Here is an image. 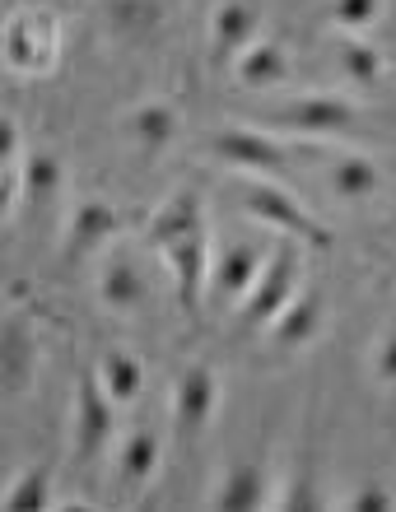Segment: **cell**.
Segmentation results:
<instances>
[{
  "label": "cell",
  "instance_id": "obj_1",
  "mask_svg": "<svg viewBox=\"0 0 396 512\" xmlns=\"http://www.w3.org/2000/svg\"><path fill=\"white\" fill-rule=\"evenodd\" d=\"M145 233H150V243L159 247V256H164L168 270H173L182 312L196 322V312H201V294H205V284H210V266H215V256H210V229H205L201 191H196V187H178L150 215Z\"/></svg>",
  "mask_w": 396,
  "mask_h": 512
},
{
  "label": "cell",
  "instance_id": "obj_2",
  "mask_svg": "<svg viewBox=\"0 0 396 512\" xmlns=\"http://www.w3.org/2000/svg\"><path fill=\"white\" fill-rule=\"evenodd\" d=\"M299 289H303V247H299V238H285V233H280L271 256H266V266H261L257 284H252L247 298L238 303V326L252 331V336L266 331V326L299 298Z\"/></svg>",
  "mask_w": 396,
  "mask_h": 512
},
{
  "label": "cell",
  "instance_id": "obj_3",
  "mask_svg": "<svg viewBox=\"0 0 396 512\" xmlns=\"http://www.w3.org/2000/svg\"><path fill=\"white\" fill-rule=\"evenodd\" d=\"M61 56V24L52 10H19L5 24V66L10 75L38 80L47 70H56Z\"/></svg>",
  "mask_w": 396,
  "mask_h": 512
},
{
  "label": "cell",
  "instance_id": "obj_4",
  "mask_svg": "<svg viewBox=\"0 0 396 512\" xmlns=\"http://www.w3.org/2000/svg\"><path fill=\"white\" fill-rule=\"evenodd\" d=\"M243 210L266 229L285 233V238H299L308 247H331V229L313 210H303L285 187H271V182H247L243 187Z\"/></svg>",
  "mask_w": 396,
  "mask_h": 512
},
{
  "label": "cell",
  "instance_id": "obj_5",
  "mask_svg": "<svg viewBox=\"0 0 396 512\" xmlns=\"http://www.w3.org/2000/svg\"><path fill=\"white\" fill-rule=\"evenodd\" d=\"M117 410L122 405L108 396L103 378H98V368H84L80 382H75V457L80 461H98L108 452L112 433H117Z\"/></svg>",
  "mask_w": 396,
  "mask_h": 512
},
{
  "label": "cell",
  "instance_id": "obj_6",
  "mask_svg": "<svg viewBox=\"0 0 396 512\" xmlns=\"http://www.w3.org/2000/svg\"><path fill=\"white\" fill-rule=\"evenodd\" d=\"M359 117V108L341 94H313V98H294L285 108H275L266 117L271 131H289V135H336L350 131Z\"/></svg>",
  "mask_w": 396,
  "mask_h": 512
},
{
  "label": "cell",
  "instance_id": "obj_7",
  "mask_svg": "<svg viewBox=\"0 0 396 512\" xmlns=\"http://www.w3.org/2000/svg\"><path fill=\"white\" fill-rule=\"evenodd\" d=\"M219 410V378L210 364H192L182 368L178 391H173V429L182 443H192L210 429V419Z\"/></svg>",
  "mask_w": 396,
  "mask_h": 512
},
{
  "label": "cell",
  "instance_id": "obj_8",
  "mask_svg": "<svg viewBox=\"0 0 396 512\" xmlns=\"http://www.w3.org/2000/svg\"><path fill=\"white\" fill-rule=\"evenodd\" d=\"M210 154L219 163H229V168H247V173H266V177H280L289 168L285 149L275 145V135L252 131V126H224V131H215Z\"/></svg>",
  "mask_w": 396,
  "mask_h": 512
},
{
  "label": "cell",
  "instance_id": "obj_9",
  "mask_svg": "<svg viewBox=\"0 0 396 512\" xmlns=\"http://www.w3.org/2000/svg\"><path fill=\"white\" fill-rule=\"evenodd\" d=\"M257 33H261L257 0H219L215 19H210V56H215V66H233L257 42Z\"/></svg>",
  "mask_w": 396,
  "mask_h": 512
},
{
  "label": "cell",
  "instance_id": "obj_10",
  "mask_svg": "<svg viewBox=\"0 0 396 512\" xmlns=\"http://www.w3.org/2000/svg\"><path fill=\"white\" fill-rule=\"evenodd\" d=\"M266 256L257 243H229L224 252L215 256V266H210V294L229 308V303H243L247 289L257 284L261 266H266Z\"/></svg>",
  "mask_w": 396,
  "mask_h": 512
},
{
  "label": "cell",
  "instance_id": "obj_11",
  "mask_svg": "<svg viewBox=\"0 0 396 512\" xmlns=\"http://www.w3.org/2000/svg\"><path fill=\"white\" fill-rule=\"evenodd\" d=\"M159 461H164V433H159L154 419H145V424L126 433L122 447H117V480H122L126 489L150 485L154 471H159Z\"/></svg>",
  "mask_w": 396,
  "mask_h": 512
},
{
  "label": "cell",
  "instance_id": "obj_12",
  "mask_svg": "<svg viewBox=\"0 0 396 512\" xmlns=\"http://www.w3.org/2000/svg\"><path fill=\"white\" fill-rule=\"evenodd\" d=\"M117 229H122V215H117L103 196H89V201L75 205V215H70V224H66V256L80 261V256H89L94 247L108 243Z\"/></svg>",
  "mask_w": 396,
  "mask_h": 512
},
{
  "label": "cell",
  "instance_id": "obj_13",
  "mask_svg": "<svg viewBox=\"0 0 396 512\" xmlns=\"http://www.w3.org/2000/svg\"><path fill=\"white\" fill-rule=\"evenodd\" d=\"M322 317H327V303H322V294L317 289H308L299 298L289 303L280 317H275L271 326H266V336H271L275 350H303V345H313L317 331H322Z\"/></svg>",
  "mask_w": 396,
  "mask_h": 512
},
{
  "label": "cell",
  "instance_id": "obj_14",
  "mask_svg": "<svg viewBox=\"0 0 396 512\" xmlns=\"http://www.w3.org/2000/svg\"><path fill=\"white\" fill-rule=\"evenodd\" d=\"M98 298H103L112 312H131L150 298V280H145V270H140L136 256L117 252L103 261V270H98Z\"/></svg>",
  "mask_w": 396,
  "mask_h": 512
},
{
  "label": "cell",
  "instance_id": "obj_15",
  "mask_svg": "<svg viewBox=\"0 0 396 512\" xmlns=\"http://www.w3.org/2000/svg\"><path fill=\"white\" fill-rule=\"evenodd\" d=\"M122 131H126V140L150 159V154H164V149L178 140V112H173V103L150 98V103H136V108L126 112Z\"/></svg>",
  "mask_w": 396,
  "mask_h": 512
},
{
  "label": "cell",
  "instance_id": "obj_16",
  "mask_svg": "<svg viewBox=\"0 0 396 512\" xmlns=\"http://www.w3.org/2000/svg\"><path fill=\"white\" fill-rule=\"evenodd\" d=\"M266 466L261 461H238L224 471V480L215 485V508L224 512H257L266 508Z\"/></svg>",
  "mask_w": 396,
  "mask_h": 512
},
{
  "label": "cell",
  "instance_id": "obj_17",
  "mask_svg": "<svg viewBox=\"0 0 396 512\" xmlns=\"http://www.w3.org/2000/svg\"><path fill=\"white\" fill-rule=\"evenodd\" d=\"M98 378H103V387H108V396L117 405H136L140 391H145V364H140L136 350L108 345L103 359H98Z\"/></svg>",
  "mask_w": 396,
  "mask_h": 512
},
{
  "label": "cell",
  "instance_id": "obj_18",
  "mask_svg": "<svg viewBox=\"0 0 396 512\" xmlns=\"http://www.w3.org/2000/svg\"><path fill=\"white\" fill-rule=\"evenodd\" d=\"M327 187L341 201H369L373 191L383 187V168L369 154H336L327 168Z\"/></svg>",
  "mask_w": 396,
  "mask_h": 512
},
{
  "label": "cell",
  "instance_id": "obj_19",
  "mask_svg": "<svg viewBox=\"0 0 396 512\" xmlns=\"http://www.w3.org/2000/svg\"><path fill=\"white\" fill-rule=\"evenodd\" d=\"M289 75V56L280 42H252L238 61H233V80L243 84V89H275V84H285Z\"/></svg>",
  "mask_w": 396,
  "mask_h": 512
},
{
  "label": "cell",
  "instance_id": "obj_20",
  "mask_svg": "<svg viewBox=\"0 0 396 512\" xmlns=\"http://www.w3.org/2000/svg\"><path fill=\"white\" fill-rule=\"evenodd\" d=\"M52 191H61V159L52 149H33L19 163V201H47Z\"/></svg>",
  "mask_w": 396,
  "mask_h": 512
},
{
  "label": "cell",
  "instance_id": "obj_21",
  "mask_svg": "<svg viewBox=\"0 0 396 512\" xmlns=\"http://www.w3.org/2000/svg\"><path fill=\"white\" fill-rule=\"evenodd\" d=\"M28 378H33V331L24 317L10 312V322H5V387L24 391Z\"/></svg>",
  "mask_w": 396,
  "mask_h": 512
},
{
  "label": "cell",
  "instance_id": "obj_22",
  "mask_svg": "<svg viewBox=\"0 0 396 512\" xmlns=\"http://www.w3.org/2000/svg\"><path fill=\"white\" fill-rule=\"evenodd\" d=\"M52 508V471L47 466H24L5 489V512H42Z\"/></svg>",
  "mask_w": 396,
  "mask_h": 512
},
{
  "label": "cell",
  "instance_id": "obj_23",
  "mask_svg": "<svg viewBox=\"0 0 396 512\" xmlns=\"http://www.w3.org/2000/svg\"><path fill=\"white\" fill-rule=\"evenodd\" d=\"M341 70H345V80L350 84L373 89V84L383 80V52H378L373 42H364V38H350L341 47Z\"/></svg>",
  "mask_w": 396,
  "mask_h": 512
},
{
  "label": "cell",
  "instance_id": "obj_24",
  "mask_svg": "<svg viewBox=\"0 0 396 512\" xmlns=\"http://www.w3.org/2000/svg\"><path fill=\"white\" fill-rule=\"evenodd\" d=\"M327 14H331V24L341 28V33L359 38L364 28H373L378 19H383V0H331Z\"/></svg>",
  "mask_w": 396,
  "mask_h": 512
},
{
  "label": "cell",
  "instance_id": "obj_25",
  "mask_svg": "<svg viewBox=\"0 0 396 512\" xmlns=\"http://www.w3.org/2000/svg\"><path fill=\"white\" fill-rule=\"evenodd\" d=\"M369 368L383 387H396V326H387L383 336H378V345L369 354Z\"/></svg>",
  "mask_w": 396,
  "mask_h": 512
},
{
  "label": "cell",
  "instance_id": "obj_26",
  "mask_svg": "<svg viewBox=\"0 0 396 512\" xmlns=\"http://www.w3.org/2000/svg\"><path fill=\"white\" fill-rule=\"evenodd\" d=\"M345 508H350V512H392L396 499L387 494L383 485H378V480H364V485H359L355 494L345 499Z\"/></svg>",
  "mask_w": 396,
  "mask_h": 512
}]
</instances>
